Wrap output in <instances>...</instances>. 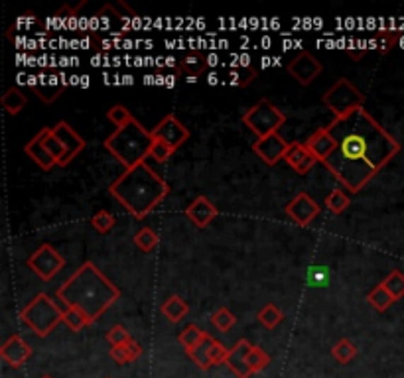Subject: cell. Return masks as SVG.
<instances>
[{
	"mask_svg": "<svg viewBox=\"0 0 404 378\" xmlns=\"http://www.w3.org/2000/svg\"><path fill=\"white\" fill-rule=\"evenodd\" d=\"M172 154H174V150L166 146L164 142H160V140H154V144L150 148V158H154L158 164H166L172 158Z\"/></svg>",
	"mask_w": 404,
	"mask_h": 378,
	"instance_id": "obj_41",
	"label": "cell"
},
{
	"mask_svg": "<svg viewBox=\"0 0 404 378\" xmlns=\"http://www.w3.org/2000/svg\"><path fill=\"white\" fill-rule=\"evenodd\" d=\"M36 93L40 95V99L44 102H54L57 97H59V93H62V85L55 81V77H50V79H44L42 85H36L34 87Z\"/></svg>",
	"mask_w": 404,
	"mask_h": 378,
	"instance_id": "obj_32",
	"label": "cell"
},
{
	"mask_svg": "<svg viewBox=\"0 0 404 378\" xmlns=\"http://www.w3.org/2000/svg\"><path fill=\"white\" fill-rule=\"evenodd\" d=\"M185 355L200 367L202 370L212 369L217 365H223L227 360L229 349L223 345V343L215 341L212 335H207L195 349L185 350Z\"/></svg>",
	"mask_w": 404,
	"mask_h": 378,
	"instance_id": "obj_9",
	"label": "cell"
},
{
	"mask_svg": "<svg viewBox=\"0 0 404 378\" xmlns=\"http://www.w3.org/2000/svg\"><path fill=\"white\" fill-rule=\"evenodd\" d=\"M306 146H308V150L316 156V160L323 164V162L333 154V150H335V140H333V136L328 132V129L323 126V129L316 130L312 136L306 140Z\"/></svg>",
	"mask_w": 404,
	"mask_h": 378,
	"instance_id": "obj_19",
	"label": "cell"
},
{
	"mask_svg": "<svg viewBox=\"0 0 404 378\" xmlns=\"http://www.w3.org/2000/svg\"><path fill=\"white\" fill-rule=\"evenodd\" d=\"M0 102H2V109L8 112V114H18L28 105V97L18 87H10L8 91L2 95V101Z\"/></svg>",
	"mask_w": 404,
	"mask_h": 378,
	"instance_id": "obj_23",
	"label": "cell"
},
{
	"mask_svg": "<svg viewBox=\"0 0 404 378\" xmlns=\"http://www.w3.org/2000/svg\"><path fill=\"white\" fill-rule=\"evenodd\" d=\"M335 150L323 166L351 194H359L400 152V142L365 107L325 126Z\"/></svg>",
	"mask_w": 404,
	"mask_h": 378,
	"instance_id": "obj_1",
	"label": "cell"
},
{
	"mask_svg": "<svg viewBox=\"0 0 404 378\" xmlns=\"http://www.w3.org/2000/svg\"><path fill=\"white\" fill-rule=\"evenodd\" d=\"M109 191L132 217L144 219L168 197L170 185L144 162L132 170H125V174L110 184Z\"/></svg>",
	"mask_w": 404,
	"mask_h": 378,
	"instance_id": "obj_3",
	"label": "cell"
},
{
	"mask_svg": "<svg viewBox=\"0 0 404 378\" xmlns=\"http://www.w3.org/2000/svg\"><path fill=\"white\" fill-rule=\"evenodd\" d=\"M284 162L288 166L292 167L294 172H298L300 175L308 174L313 166H316V156H313L312 152L308 150L306 146V142L300 144V142H290V146H288V152H286L284 156Z\"/></svg>",
	"mask_w": 404,
	"mask_h": 378,
	"instance_id": "obj_16",
	"label": "cell"
},
{
	"mask_svg": "<svg viewBox=\"0 0 404 378\" xmlns=\"http://www.w3.org/2000/svg\"><path fill=\"white\" fill-rule=\"evenodd\" d=\"M120 297V290L93 262H83L71 276L57 288V300L67 307L79 309L89 323L97 321Z\"/></svg>",
	"mask_w": 404,
	"mask_h": 378,
	"instance_id": "obj_2",
	"label": "cell"
},
{
	"mask_svg": "<svg viewBox=\"0 0 404 378\" xmlns=\"http://www.w3.org/2000/svg\"><path fill=\"white\" fill-rule=\"evenodd\" d=\"M150 132H152V138L164 142L166 146H170L174 152L190 140V130L185 129L174 114H166L164 119L158 122V126H154Z\"/></svg>",
	"mask_w": 404,
	"mask_h": 378,
	"instance_id": "obj_10",
	"label": "cell"
},
{
	"mask_svg": "<svg viewBox=\"0 0 404 378\" xmlns=\"http://www.w3.org/2000/svg\"><path fill=\"white\" fill-rule=\"evenodd\" d=\"M0 357L6 360L10 367H22L32 357V347L20 335H12L2 345Z\"/></svg>",
	"mask_w": 404,
	"mask_h": 378,
	"instance_id": "obj_17",
	"label": "cell"
},
{
	"mask_svg": "<svg viewBox=\"0 0 404 378\" xmlns=\"http://www.w3.org/2000/svg\"><path fill=\"white\" fill-rule=\"evenodd\" d=\"M322 102L335 114V119H340V117H345V114L361 109L365 105V95L359 91L350 79L341 77L337 83L325 91Z\"/></svg>",
	"mask_w": 404,
	"mask_h": 378,
	"instance_id": "obj_7",
	"label": "cell"
},
{
	"mask_svg": "<svg viewBox=\"0 0 404 378\" xmlns=\"http://www.w3.org/2000/svg\"><path fill=\"white\" fill-rule=\"evenodd\" d=\"M330 280V270L323 266H312L308 270V284L310 286L323 288Z\"/></svg>",
	"mask_w": 404,
	"mask_h": 378,
	"instance_id": "obj_40",
	"label": "cell"
},
{
	"mask_svg": "<svg viewBox=\"0 0 404 378\" xmlns=\"http://www.w3.org/2000/svg\"><path fill=\"white\" fill-rule=\"evenodd\" d=\"M257 317H258V321L262 323L267 329H275L276 325L282 321V317H284V315H282V312H280L275 304H268V305H265L260 312H258Z\"/></svg>",
	"mask_w": 404,
	"mask_h": 378,
	"instance_id": "obj_33",
	"label": "cell"
},
{
	"mask_svg": "<svg viewBox=\"0 0 404 378\" xmlns=\"http://www.w3.org/2000/svg\"><path fill=\"white\" fill-rule=\"evenodd\" d=\"M109 355L117 365H129L142 355V347L137 341H130L129 345H122V347H110Z\"/></svg>",
	"mask_w": 404,
	"mask_h": 378,
	"instance_id": "obj_22",
	"label": "cell"
},
{
	"mask_svg": "<svg viewBox=\"0 0 404 378\" xmlns=\"http://www.w3.org/2000/svg\"><path fill=\"white\" fill-rule=\"evenodd\" d=\"M115 223H117V219H115V215L109 211H105V209H101V211H97L95 215H93L91 219V225L95 231H99L101 235H105V232H109L112 227H115Z\"/></svg>",
	"mask_w": 404,
	"mask_h": 378,
	"instance_id": "obj_36",
	"label": "cell"
},
{
	"mask_svg": "<svg viewBox=\"0 0 404 378\" xmlns=\"http://www.w3.org/2000/svg\"><path fill=\"white\" fill-rule=\"evenodd\" d=\"M235 77H237V79H235V83L239 85V87H247L250 81H255L257 71H255L253 67H247V65H245V67H241L239 71L235 73Z\"/></svg>",
	"mask_w": 404,
	"mask_h": 378,
	"instance_id": "obj_42",
	"label": "cell"
},
{
	"mask_svg": "<svg viewBox=\"0 0 404 378\" xmlns=\"http://www.w3.org/2000/svg\"><path fill=\"white\" fill-rule=\"evenodd\" d=\"M323 71L322 61L310 52H300L298 56L288 64V73L294 77L300 85H310Z\"/></svg>",
	"mask_w": 404,
	"mask_h": 378,
	"instance_id": "obj_11",
	"label": "cell"
},
{
	"mask_svg": "<svg viewBox=\"0 0 404 378\" xmlns=\"http://www.w3.org/2000/svg\"><path fill=\"white\" fill-rule=\"evenodd\" d=\"M243 122L257 138H265L284 126L286 114L268 99H260L255 107H250L243 114Z\"/></svg>",
	"mask_w": 404,
	"mask_h": 378,
	"instance_id": "obj_6",
	"label": "cell"
},
{
	"mask_svg": "<svg viewBox=\"0 0 404 378\" xmlns=\"http://www.w3.org/2000/svg\"><path fill=\"white\" fill-rule=\"evenodd\" d=\"M37 134H40V138H42L44 148H46L47 152L55 158V162H57V166H59L65 158V148L62 146V142H59V140L55 138L54 129H42Z\"/></svg>",
	"mask_w": 404,
	"mask_h": 378,
	"instance_id": "obj_24",
	"label": "cell"
},
{
	"mask_svg": "<svg viewBox=\"0 0 404 378\" xmlns=\"http://www.w3.org/2000/svg\"><path fill=\"white\" fill-rule=\"evenodd\" d=\"M207 337V333L205 331H202L197 325H187V327H184V331L180 333V343L184 345V349L185 350H192V349H195L200 343L203 341Z\"/></svg>",
	"mask_w": 404,
	"mask_h": 378,
	"instance_id": "obj_29",
	"label": "cell"
},
{
	"mask_svg": "<svg viewBox=\"0 0 404 378\" xmlns=\"http://www.w3.org/2000/svg\"><path fill=\"white\" fill-rule=\"evenodd\" d=\"M107 341H109L110 347H122V345H129L134 339L130 337V333L122 325H112L107 331Z\"/></svg>",
	"mask_w": 404,
	"mask_h": 378,
	"instance_id": "obj_39",
	"label": "cell"
},
{
	"mask_svg": "<svg viewBox=\"0 0 404 378\" xmlns=\"http://www.w3.org/2000/svg\"><path fill=\"white\" fill-rule=\"evenodd\" d=\"M160 312H162V315L170 323H180L187 315V312H190V305L185 304L180 295H170L162 304Z\"/></svg>",
	"mask_w": 404,
	"mask_h": 378,
	"instance_id": "obj_21",
	"label": "cell"
},
{
	"mask_svg": "<svg viewBox=\"0 0 404 378\" xmlns=\"http://www.w3.org/2000/svg\"><path fill=\"white\" fill-rule=\"evenodd\" d=\"M64 323L74 333H79L81 329H85L87 325H91L89 319L85 317V314H81V312H79V309H75V307H65Z\"/></svg>",
	"mask_w": 404,
	"mask_h": 378,
	"instance_id": "obj_31",
	"label": "cell"
},
{
	"mask_svg": "<svg viewBox=\"0 0 404 378\" xmlns=\"http://www.w3.org/2000/svg\"><path fill=\"white\" fill-rule=\"evenodd\" d=\"M42 378H52V377H42Z\"/></svg>",
	"mask_w": 404,
	"mask_h": 378,
	"instance_id": "obj_44",
	"label": "cell"
},
{
	"mask_svg": "<svg viewBox=\"0 0 404 378\" xmlns=\"http://www.w3.org/2000/svg\"><path fill=\"white\" fill-rule=\"evenodd\" d=\"M26 264L44 282H50L64 270L65 259L52 244H42L36 252H32V256L26 260Z\"/></svg>",
	"mask_w": 404,
	"mask_h": 378,
	"instance_id": "obj_8",
	"label": "cell"
},
{
	"mask_svg": "<svg viewBox=\"0 0 404 378\" xmlns=\"http://www.w3.org/2000/svg\"><path fill=\"white\" fill-rule=\"evenodd\" d=\"M107 119L120 129V126H125V124H129L130 120H134V117L130 114V111L127 107H122V105H115V107H110L109 111H107Z\"/></svg>",
	"mask_w": 404,
	"mask_h": 378,
	"instance_id": "obj_38",
	"label": "cell"
},
{
	"mask_svg": "<svg viewBox=\"0 0 404 378\" xmlns=\"http://www.w3.org/2000/svg\"><path fill=\"white\" fill-rule=\"evenodd\" d=\"M381 284L386 288L388 294L395 297V302H398L400 297H404V274L400 270H393Z\"/></svg>",
	"mask_w": 404,
	"mask_h": 378,
	"instance_id": "obj_30",
	"label": "cell"
},
{
	"mask_svg": "<svg viewBox=\"0 0 404 378\" xmlns=\"http://www.w3.org/2000/svg\"><path fill=\"white\" fill-rule=\"evenodd\" d=\"M54 134H55V138L62 142V146L65 148V158L59 166L62 167L69 166L75 158L79 156L83 150H85V146H87V140L83 138L79 132H75V130L71 129L65 120L57 122V126H54Z\"/></svg>",
	"mask_w": 404,
	"mask_h": 378,
	"instance_id": "obj_12",
	"label": "cell"
},
{
	"mask_svg": "<svg viewBox=\"0 0 404 378\" xmlns=\"http://www.w3.org/2000/svg\"><path fill=\"white\" fill-rule=\"evenodd\" d=\"M24 152H26L28 158H32L34 162H36L37 166L42 167V170H52L54 166H57V162H55V158L47 152L44 144H42V138H40V134H36L32 140H28L26 146H24Z\"/></svg>",
	"mask_w": 404,
	"mask_h": 378,
	"instance_id": "obj_20",
	"label": "cell"
},
{
	"mask_svg": "<svg viewBox=\"0 0 404 378\" xmlns=\"http://www.w3.org/2000/svg\"><path fill=\"white\" fill-rule=\"evenodd\" d=\"M367 302L371 307H375L377 312H386L391 305L395 304V297L386 292V288L383 284L375 286L371 292L367 294Z\"/></svg>",
	"mask_w": 404,
	"mask_h": 378,
	"instance_id": "obj_25",
	"label": "cell"
},
{
	"mask_svg": "<svg viewBox=\"0 0 404 378\" xmlns=\"http://www.w3.org/2000/svg\"><path fill=\"white\" fill-rule=\"evenodd\" d=\"M290 142H286L278 132L265 136V138H257V142L253 144V150L265 164L268 166H275L280 160H284L286 152H288Z\"/></svg>",
	"mask_w": 404,
	"mask_h": 378,
	"instance_id": "obj_13",
	"label": "cell"
},
{
	"mask_svg": "<svg viewBox=\"0 0 404 378\" xmlns=\"http://www.w3.org/2000/svg\"><path fill=\"white\" fill-rule=\"evenodd\" d=\"M207 67V61L202 54H190V56L184 57L182 61V71L187 73V81H195L197 75H202Z\"/></svg>",
	"mask_w": 404,
	"mask_h": 378,
	"instance_id": "obj_26",
	"label": "cell"
},
{
	"mask_svg": "<svg viewBox=\"0 0 404 378\" xmlns=\"http://www.w3.org/2000/svg\"><path fill=\"white\" fill-rule=\"evenodd\" d=\"M152 144H154L152 132L144 129L137 119L115 130L109 138L103 142L105 150L112 158H117V162H120L125 170H132L144 164L146 158L150 156Z\"/></svg>",
	"mask_w": 404,
	"mask_h": 378,
	"instance_id": "obj_4",
	"label": "cell"
},
{
	"mask_svg": "<svg viewBox=\"0 0 404 378\" xmlns=\"http://www.w3.org/2000/svg\"><path fill=\"white\" fill-rule=\"evenodd\" d=\"M331 357L337 360V362H341V365H347V362H351V360L357 357V347L350 339H341L331 349Z\"/></svg>",
	"mask_w": 404,
	"mask_h": 378,
	"instance_id": "obj_27",
	"label": "cell"
},
{
	"mask_svg": "<svg viewBox=\"0 0 404 378\" xmlns=\"http://www.w3.org/2000/svg\"><path fill=\"white\" fill-rule=\"evenodd\" d=\"M217 213H219L217 211V207H215L205 195H200V197H195L192 203L187 205L185 217H187L195 227L205 229V227L217 217Z\"/></svg>",
	"mask_w": 404,
	"mask_h": 378,
	"instance_id": "obj_15",
	"label": "cell"
},
{
	"mask_svg": "<svg viewBox=\"0 0 404 378\" xmlns=\"http://www.w3.org/2000/svg\"><path fill=\"white\" fill-rule=\"evenodd\" d=\"M379 36L385 37V42H383V46H381V52H383V54H386V52H388L391 47L395 46L396 36H395V34H391V32H379Z\"/></svg>",
	"mask_w": 404,
	"mask_h": 378,
	"instance_id": "obj_43",
	"label": "cell"
},
{
	"mask_svg": "<svg viewBox=\"0 0 404 378\" xmlns=\"http://www.w3.org/2000/svg\"><path fill=\"white\" fill-rule=\"evenodd\" d=\"M212 323L217 331L227 333V331H231V329H233V325L237 323V317L231 314L227 307H221V309H217V312L213 314Z\"/></svg>",
	"mask_w": 404,
	"mask_h": 378,
	"instance_id": "obj_34",
	"label": "cell"
},
{
	"mask_svg": "<svg viewBox=\"0 0 404 378\" xmlns=\"http://www.w3.org/2000/svg\"><path fill=\"white\" fill-rule=\"evenodd\" d=\"M286 215L296 223V225H300V227H308L310 223L320 215V205L313 201L310 195L302 191V194H298L290 201V203L286 205Z\"/></svg>",
	"mask_w": 404,
	"mask_h": 378,
	"instance_id": "obj_14",
	"label": "cell"
},
{
	"mask_svg": "<svg viewBox=\"0 0 404 378\" xmlns=\"http://www.w3.org/2000/svg\"><path fill=\"white\" fill-rule=\"evenodd\" d=\"M250 349H253V345L247 339H241L233 349H229L225 365L229 367L231 372L237 374V378H248L250 374H255L250 370V365H248V350Z\"/></svg>",
	"mask_w": 404,
	"mask_h": 378,
	"instance_id": "obj_18",
	"label": "cell"
},
{
	"mask_svg": "<svg viewBox=\"0 0 404 378\" xmlns=\"http://www.w3.org/2000/svg\"><path fill=\"white\" fill-rule=\"evenodd\" d=\"M134 244L142 252H150L158 244V235L150 227H142L140 231L134 235Z\"/></svg>",
	"mask_w": 404,
	"mask_h": 378,
	"instance_id": "obj_35",
	"label": "cell"
},
{
	"mask_svg": "<svg viewBox=\"0 0 404 378\" xmlns=\"http://www.w3.org/2000/svg\"><path fill=\"white\" fill-rule=\"evenodd\" d=\"M248 365H250L253 372H260V370H265L270 365V357L260 347L253 345V349L248 350Z\"/></svg>",
	"mask_w": 404,
	"mask_h": 378,
	"instance_id": "obj_37",
	"label": "cell"
},
{
	"mask_svg": "<svg viewBox=\"0 0 404 378\" xmlns=\"http://www.w3.org/2000/svg\"><path fill=\"white\" fill-rule=\"evenodd\" d=\"M350 205H351L350 195L345 194L343 189H333V191L325 197V207H328V211L333 213V215L343 213Z\"/></svg>",
	"mask_w": 404,
	"mask_h": 378,
	"instance_id": "obj_28",
	"label": "cell"
},
{
	"mask_svg": "<svg viewBox=\"0 0 404 378\" xmlns=\"http://www.w3.org/2000/svg\"><path fill=\"white\" fill-rule=\"evenodd\" d=\"M64 312L65 309H59L50 295L42 292L20 312V319L26 323L37 337H47L57 323L64 321Z\"/></svg>",
	"mask_w": 404,
	"mask_h": 378,
	"instance_id": "obj_5",
	"label": "cell"
}]
</instances>
